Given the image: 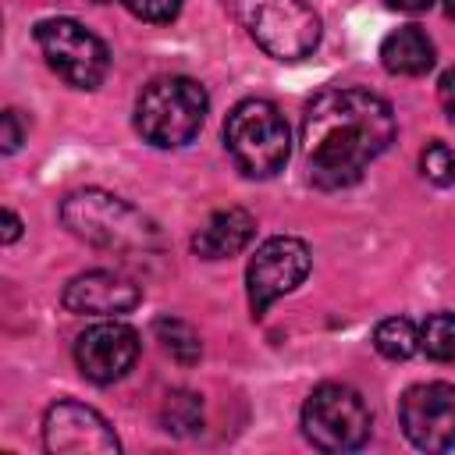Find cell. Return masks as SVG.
I'll use <instances>...</instances> for the list:
<instances>
[{
    "label": "cell",
    "instance_id": "obj_10",
    "mask_svg": "<svg viewBox=\"0 0 455 455\" xmlns=\"http://www.w3.org/2000/svg\"><path fill=\"white\" fill-rule=\"evenodd\" d=\"M43 448L50 455H117L121 444L110 423L82 402H53L43 416Z\"/></svg>",
    "mask_w": 455,
    "mask_h": 455
},
{
    "label": "cell",
    "instance_id": "obj_7",
    "mask_svg": "<svg viewBox=\"0 0 455 455\" xmlns=\"http://www.w3.org/2000/svg\"><path fill=\"white\" fill-rule=\"evenodd\" d=\"M50 71L75 89H96L110 71L107 43L75 18H43L32 28Z\"/></svg>",
    "mask_w": 455,
    "mask_h": 455
},
{
    "label": "cell",
    "instance_id": "obj_2",
    "mask_svg": "<svg viewBox=\"0 0 455 455\" xmlns=\"http://www.w3.org/2000/svg\"><path fill=\"white\" fill-rule=\"evenodd\" d=\"M64 228L92 249L117 252V256H149L164 249L156 220H149L128 199L107 188H78L60 203Z\"/></svg>",
    "mask_w": 455,
    "mask_h": 455
},
{
    "label": "cell",
    "instance_id": "obj_25",
    "mask_svg": "<svg viewBox=\"0 0 455 455\" xmlns=\"http://www.w3.org/2000/svg\"><path fill=\"white\" fill-rule=\"evenodd\" d=\"M444 11H448V18L455 21V0H444Z\"/></svg>",
    "mask_w": 455,
    "mask_h": 455
},
{
    "label": "cell",
    "instance_id": "obj_1",
    "mask_svg": "<svg viewBox=\"0 0 455 455\" xmlns=\"http://www.w3.org/2000/svg\"><path fill=\"white\" fill-rule=\"evenodd\" d=\"M395 142V110L359 85L316 92L302 114V160L316 188H348Z\"/></svg>",
    "mask_w": 455,
    "mask_h": 455
},
{
    "label": "cell",
    "instance_id": "obj_12",
    "mask_svg": "<svg viewBox=\"0 0 455 455\" xmlns=\"http://www.w3.org/2000/svg\"><path fill=\"white\" fill-rule=\"evenodd\" d=\"M60 302L78 316H121L142 302V288L117 270H85L64 284Z\"/></svg>",
    "mask_w": 455,
    "mask_h": 455
},
{
    "label": "cell",
    "instance_id": "obj_14",
    "mask_svg": "<svg viewBox=\"0 0 455 455\" xmlns=\"http://www.w3.org/2000/svg\"><path fill=\"white\" fill-rule=\"evenodd\" d=\"M380 64L391 75H405V78H419L434 68V43L419 25H402L395 32L384 36L380 43Z\"/></svg>",
    "mask_w": 455,
    "mask_h": 455
},
{
    "label": "cell",
    "instance_id": "obj_13",
    "mask_svg": "<svg viewBox=\"0 0 455 455\" xmlns=\"http://www.w3.org/2000/svg\"><path fill=\"white\" fill-rule=\"evenodd\" d=\"M256 235V217L242 206H228L206 217V224L192 235V252L203 259H228L238 256Z\"/></svg>",
    "mask_w": 455,
    "mask_h": 455
},
{
    "label": "cell",
    "instance_id": "obj_6",
    "mask_svg": "<svg viewBox=\"0 0 455 455\" xmlns=\"http://www.w3.org/2000/svg\"><path fill=\"white\" fill-rule=\"evenodd\" d=\"M370 405L348 384H320L302 402V434L320 451H355L370 441Z\"/></svg>",
    "mask_w": 455,
    "mask_h": 455
},
{
    "label": "cell",
    "instance_id": "obj_5",
    "mask_svg": "<svg viewBox=\"0 0 455 455\" xmlns=\"http://www.w3.org/2000/svg\"><path fill=\"white\" fill-rule=\"evenodd\" d=\"M245 36L277 60H302L320 46V18L306 0H224Z\"/></svg>",
    "mask_w": 455,
    "mask_h": 455
},
{
    "label": "cell",
    "instance_id": "obj_20",
    "mask_svg": "<svg viewBox=\"0 0 455 455\" xmlns=\"http://www.w3.org/2000/svg\"><path fill=\"white\" fill-rule=\"evenodd\" d=\"M135 18L142 21H153V25H167L178 18L181 11V0H121Z\"/></svg>",
    "mask_w": 455,
    "mask_h": 455
},
{
    "label": "cell",
    "instance_id": "obj_16",
    "mask_svg": "<svg viewBox=\"0 0 455 455\" xmlns=\"http://www.w3.org/2000/svg\"><path fill=\"white\" fill-rule=\"evenodd\" d=\"M153 334H156V341L164 345V352H167L171 359L185 363V366H192V363L203 355V345H199L196 327L185 323V320H178V316H160V320L153 323Z\"/></svg>",
    "mask_w": 455,
    "mask_h": 455
},
{
    "label": "cell",
    "instance_id": "obj_23",
    "mask_svg": "<svg viewBox=\"0 0 455 455\" xmlns=\"http://www.w3.org/2000/svg\"><path fill=\"white\" fill-rule=\"evenodd\" d=\"M21 238V220L14 210H4V245H14Z\"/></svg>",
    "mask_w": 455,
    "mask_h": 455
},
{
    "label": "cell",
    "instance_id": "obj_8",
    "mask_svg": "<svg viewBox=\"0 0 455 455\" xmlns=\"http://www.w3.org/2000/svg\"><path fill=\"white\" fill-rule=\"evenodd\" d=\"M313 270V252L295 235H274L263 245H256L249 267H245V291L252 316H263L281 295L295 291Z\"/></svg>",
    "mask_w": 455,
    "mask_h": 455
},
{
    "label": "cell",
    "instance_id": "obj_15",
    "mask_svg": "<svg viewBox=\"0 0 455 455\" xmlns=\"http://www.w3.org/2000/svg\"><path fill=\"white\" fill-rule=\"evenodd\" d=\"M373 348L384 359H409L419 352V327L409 316H387L373 327Z\"/></svg>",
    "mask_w": 455,
    "mask_h": 455
},
{
    "label": "cell",
    "instance_id": "obj_19",
    "mask_svg": "<svg viewBox=\"0 0 455 455\" xmlns=\"http://www.w3.org/2000/svg\"><path fill=\"white\" fill-rule=\"evenodd\" d=\"M419 171H423V178L427 181H434V185H451L455 181V153L444 146V142H427L423 146V153H419Z\"/></svg>",
    "mask_w": 455,
    "mask_h": 455
},
{
    "label": "cell",
    "instance_id": "obj_9",
    "mask_svg": "<svg viewBox=\"0 0 455 455\" xmlns=\"http://www.w3.org/2000/svg\"><path fill=\"white\" fill-rule=\"evenodd\" d=\"M398 423L419 451L455 448V384H412L398 402Z\"/></svg>",
    "mask_w": 455,
    "mask_h": 455
},
{
    "label": "cell",
    "instance_id": "obj_4",
    "mask_svg": "<svg viewBox=\"0 0 455 455\" xmlns=\"http://www.w3.org/2000/svg\"><path fill=\"white\" fill-rule=\"evenodd\" d=\"M224 146L245 178H274L291 153L288 121L270 100H238L224 117Z\"/></svg>",
    "mask_w": 455,
    "mask_h": 455
},
{
    "label": "cell",
    "instance_id": "obj_22",
    "mask_svg": "<svg viewBox=\"0 0 455 455\" xmlns=\"http://www.w3.org/2000/svg\"><path fill=\"white\" fill-rule=\"evenodd\" d=\"M437 100H441V107H444V114H448V121L455 124V64L441 75V82H437Z\"/></svg>",
    "mask_w": 455,
    "mask_h": 455
},
{
    "label": "cell",
    "instance_id": "obj_17",
    "mask_svg": "<svg viewBox=\"0 0 455 455\" xmlns=\"http://www.w3.org/2000/svg\"><path fill=\"white\" fill-rule=\"evenodd\" d=\"M160 423L171 434H192L203 427V398L192 391H171L160 409Z\"/></svg>",
    "mask_w": 455,
    "mask_h": 455
},
{
    "label": "cell",
    "instance_id": "obj_3",
    "mask_svg": "<svg viewBox=\"0 0 455 455\" xmlns=\"http://www.w3.org/2000/svg\"><path fill=\"white\" fill-rule=\"evenodd\" d=\"M210 110L206 89L188 75H156L135 100V132L156 149L188 146Z\"/></svg>",
    "mask_w": 455,
    "mask_h": 455
},
{
    "label": "cell",
    "instance_id": "obj_26",
    "mask_svg": "<svg viewBox=\"0 0 455 455\" xmlns=\"http://www.w3.org/2000/svg\"><path fill=\"white\" fill-rule=\"evenodd\" d=\"M100 4H103V0H100Z\"/></svg>",
    "mask_w": 455,
    "mask_h": 455
},
{
    "label": "cell",
    "instance_id": "obj_24",
    "mask_svg": "<svg viewBox=\"0 0 455 455\" xmlns=\"http://www.w3.org/2000/svg\"><path fill=\"white\" fill-rule=\"evenodd\" d=\"M391 11H402V14H423V11H430V4L434 0H384Z\"/></svg>",
    "mask_w": 455,
    "mask_h": 455
},
{
    "label": "cell",
    "instance_id": "obj_18",
    "mask_svg": "<svg viewBox=\"0 0 455 455\" xmlns=\"http://www.w3.org/2000/svg\"><path fill=\"white\" fill-rule=\"evenodd\" d=\"M419 348L437 363H455V313H430L419 323Z\"/></svg>",
    "mask_w": 455,
    "mask_h": 455
},
{
    "label": "cell",
    "instance_id": "obj_11",
    "mask_svg": "<svg viewBox=\"0 0 455 455\" xmlns=\"http://www.w3.org/2000/svg\"><path fill=\"white\" fill-rule=\"evenodd\" d=\"M139 348H142L139 331L117 316H107L78 334L75 363H78L82 377H89L92 384H114L135 366Z\"/></svg>",
    "mask_w": 455,
    "mask_h": 455
},
{
    "label": "cell",
    "instance_id": "obj_21",
    "mask_svg": "<svg viewBox=\"0 0 455 455\" xmlns=\"http://www.w3.org/2000/svg\"><path fill=\"white\" fill-rule=\"evenodd\" d=\"M0 128H4V135H0V142H4V153H14V149L21 146V139H25V128H21V117H18V110H4V117H0Z\"/></svg>",
    "mask_w": 455,
    "mask_h": 455
}]
</instances>
